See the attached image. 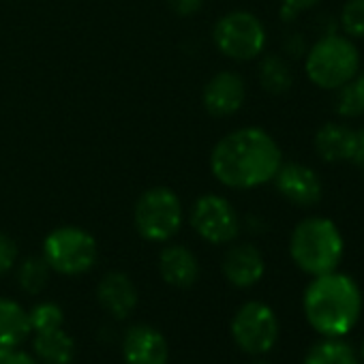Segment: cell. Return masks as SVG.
Instances as JSON below:
<instances>
[{"label":"cell","mask_w":364,"mask_h":364,"mask_svg":"<svg viewBox=\"0 0 364 364\" xmlns=\"http://www.w3.org/2000/svg\"><path fill=\"white\" fill-rule=\"evenodd\" d=\"M283 163L277 139L259 127H242L221 137L210 152V171L228 189H257Z\"/></svg>","instance_id":"cell-1"},{"label":"cell","mask_w":364,"mask_h":364,"mask_svg":"<svg viewBox=\"0 0 364 364\" xmlns=\"http://www.w3.org/2000/svg\"><path fill=\"white\" fill-rule=\"evenodd\" d=\"M302 306L309 323L317 332L341 336L355 326L362 311V296L351 277L332 270L311 281Z\"/></svg>","instance_id":"cell-2"},{"label":"cell","mask_w":364,"mask_h":364,"mask_svg":"<svg viewBox=\"0 0 364 364\" xmlns=\"http://www.w3.org/2000/svg\"><path fill=\"white\" fill-rule=\"evenodd\" d=\"M343 236L336 223L326 217L302 219L289 238V255L294 264L311 277L336 270L343 259Z\"/></svg>","instance_id":"cell-3"},{"label":"cell","mask_w":364,"mask_h":364,"mask_svg":"<svg viewBox=\"0 0 364 364\" xmlns=\"http://www.w3.org/2000/svg\"><path fill=\"white\" fill-rule=\"evenodd\" d=\"M304 71L313 86L338 90L360 71V52L345 35H321L304 54Z\"/></svg>","instance_id":"cell-4"},{"label":"cell","mask_w":364,"mask_h":364,"mask_svg":"<svg viewBox=\"0 0 364 364\" xmlns=\"http://www.w3.org/2000/svg\"><path fill=\"white\" fill-rule=\"evenodd\" d=\"M182 221H185L182 202L169 187H150L135 202L133 225L148 242L171 240L180 232Z\"/></svg>","instance_id":"cell-5"},{"label":"cell","mask_w":364,"mask_h":364,"mask_svg":"<svg viewBox=\"0 0 364 364\" xmlns=\"http://www.w3.org/2000/svg\"><path fill=\"white\" fill-rule=\"evenodd\" d=\"M99 245L92 234L75 225H63L50 232L43 240V259L65 277H80L95 268Z\"/></svg>","instance_id":"cell-6"},{"label":"cell","mask_w":364,"mask_h":364,"mask_svg":"<svg viewBox=\"0 0 364 364\" xmlns=\"http://www.w3.org/2000/svg\"><path fill=\"white\" fill-rule=\"evenodd\" d=\"M213 41L223 56L238 63H249L264 54L268 33L257 16L249 11H232L217 20Z\"/></svg>","instance_id":"cell-7"},{"label":"cell","mask_w":364,"mask_h":364,"mask_svg":"<svg viewBox=\"0 0 364 364\" xmlns=\"http://www.w3.org/2000/svg\"><path fill=\"white\" fill-rule=\"evenodd\" d=\"M232 336L247 353H266L279 338V319L274 311L257 300L242 304L232 319Z\"/></svg>","instance_id":"cell-8"},{"label":"cell","mask_w":364,"mask_h":364,"mask_svg":"<svg viewBox=\"0 0 364 364\" xmlns=\"http://www.w3.org/2000/svg\"><path fill=\"white\" fill-rule=\"evenodd\" d=\"M191 228L210 245H230L240 234V217L230 200L208 193L193 204Z\"/></svg>","instance_id":"cell-9"},{"label":"cell","mask_w":364,"mask_h":364,"mask_svg":"<svg viewBox=\"0 0 364 364\" xmlns=\"http://www.w3.org/2000/svg\"><path fill=\"white\" fill-rule=\"evenodd\" d=\"M272 182L281 198H285L289 204L300 206V208H311L319 204L323 196L321 178L317 176L313 167L304 163H296V161L281 163Z\"/></svg>","instance_id":"cell-10"},{"label":"cell","mask_w":364,"mask_h":364,"mask_svg":"<svg viewBox=\"0 0 364 364\" xmlns=\"http://www.w3.org/2000/svg\"><path fill=\"white\" fill-rule=\"evenodd\" d=\"M245 99H247V84L242 75L234 71H219L206 82L202 90L204 109L215 118L234 116L245 105Z\"/></svg>","instance_id":"cell-11"},{"label":"cell","mask_w":364,"mask_h":364,"mask_svg":"<svg viewBox=\"0 0 364 364\" xmlns=\"http://www.w3.org/2000/svg\"><path fill=\"white\" fill-rule=\"evenodd\" d=\"M124 364H167L169 347L165 336L152 326H131L122 338Z\"/></svg>","instance_id":"cell-12"},{"label":"cell","mask_w":364,"mask_h":364,"mask_svg":"<svg viewBox=\"0 0 364 364\" xmlns=\"http://www.w3.org/2000/svg\"><path fill=\"white\" fill-rule=\"evenodd\" d=\"M223 274L234 287H253L262 281L266 272V262L262 251L251 242H238L223 255Z\"/></svg>","instance_id":"cell-13"},{"label":"cell","mask_w":364,"mask_h":364,"mask_svg":"<svg viewBox=\"0 0 364 364\" xmlns=\"http://www.w3.org/2000/svg\"><path fill=\"white\" fill-rule=\"evenodd\" d=\"M97 298L114 319H127L139 302L137 287L124 272L105 274L97 287Z\"/></svg>","instance_id":"cell-14"},{"label":"cell","mask_w":364,"mask_h":364,"mask_svg":"<svg viewBox=\"0 0 364 364\" xmlns=\"http://www.w3.org/2000/svg\"><path fill=\"white\" fill-rule=\"evenodd\" d=\"M161 279L178 289H187L200 279V262L191 249L182 245H169L159 255Z\"/></svg>","instance_id":"cell-15"},{"label":"cell","mask_w":364,"mask_h":364,"mask_svg":"<svg viewBox=\"0 0 364 364\" xmlns=\"http://www.w3.org/2000/svg\"><path fill=\"white\" fill-rule=\"evenodd\" d=\"M358 131L341 122H323L313 139L315 152L326 163H345L351 161L355 152Z\"/></svg>","instance_id":"cell-16"},{"label":"cell","mask_w":364,"mask_h":364,"mask_svg":"<svg viewBox=\"0 0 364 364\" xmlns=\"http://www.w3.org/2000/svg\"><path fill=\"white\" fill-rule=\"evenodd\" d=\"M33 334L28 311L14 298H0V345L18 347Z\"/></svg>","instance_id":"cell-17"},{"label":"cell","mask_w":364,"mask_h":364,"mask_svg":"<svg viewBox=\"0 0 364 364\" xmlns=\"http://www.w3.org/2000/svg\"><path fill=\"white\" fill-rule=\"evenodd\" d=\"M33 349L43 364H71L75 355V343L63 328L35 332Z\"/></svg>","instance_id":"cell-18"},{"label":"cell","mask_w":364,"mask_h":364,"mask_svg":"<svg viewBox=\"0 0 364 364\" xmlns=\"http://www.w3.org/2000/svg\"><path fill=\"white\" fill-rule=\"evenodd\" d=\"M259 84L270 95H285L294 84L289 63L279 54H266L259 63Z\"/></svg>","instance_id":"cell-19"},{"label":"cell","mask_w":364,"mask_h":364,"mask_svg":"<svg viewBox=\"0 0 364 364\" xmlns=\"http://www.w3.org/2000/svg\"><path fill=\"white\" fill-rule=\"evenodd\" d=\"M334 112L341 118H358L364 114V71H358L345 86L336 90Z\"/></svg>","instance_id":"cell-20"},{"label":"cell","mask_w":364,"mask_h":364,"mask_svg":"<svg viewBox=\"0 0 364 364\" xmlns=\"http://www.w3.org/2000/svg\"><path fill=\"white\" fill-rule=\"evenodd\" d=\"M353 360L351 347L341 341H321L304 355V364H351Z\"/></svg>","instance_id":"cell-21"},{"label":"cell","mask_w":364,"mask_h":364,"mask_svg":"<svg viewBox=\"0 0 364 364\" xmlns=\"http://www.w3.org/2000/svg\"><path fill=\"white\" fill-rule=\"evenodd\" d=\"M52 268L43 257H26L18 268V283L26 294H39L50 281Z\"/></svg>","instance_id":"cell-22"},{"label":"cell","mask_w":364,"mask_h":364,"mask_svg":"<svg viewBox=\"0 0 364 364\" xmlns=\"http://www.w3.org/2000/svg\"><path fill=\"white\" fill-rule=\"evenodd\" d=\"M338 26L351 41L364 39V0H347L338 16Z\"/></svg>","instance_id":"cell-23"},{"label":"cell","mask_w":364,"mask_h":364,"mask_svg":"<svg viewBox=\"0 0 364 364\" xmlns=\"http://www.w3.org/2000/svg\"><path fill=\"white\" fill-rule=\"evenodd\" d=\"M33 332H46L54 328H63L65 323V313L56 302H39L28 311Z\"/></svg>","instance_id":"cell-24"},{"label":"cell","mask_w":364,"mask_h":364,"mask_svg":"<svg viewBox=\"0 0 364 364\" xmlns=\"http://www.w3.org/2000/svg\"><path fill=\"white\" fill-rule=\"evenodd\" d=\"M18 264V245L16 240L0 232V274H7Z\"/></svg>","instance_id":"cell-25"},{"label":"cell","mask_w":364,"mask_h":364,"mask_svg":"<svg viewBox=\"0 0 364 364\" xmlns=\"http://www.w3.org/2000/svg\"><path fill=\"white\" fill-rule=\"evenodd\" d=\"M321 0H281V18L283 22H294L300 14L317 7Z\"/></svg>","instance_id":"cell-26"},{"label":"cell","mask_w":364,"mask_h":364,"mask_svg":"<svg viewBox=\"0 0 364 364\" xmlns=\"http://www.w3.org/2000/svg\"><path fill=\"white\" fill-rule=\"evenodd\" d=\"M0 364H39V360L18 347L0 345Z\"/></svg>","instance_id":"cell-27"},{"label":"cell","mask_w":364,"mask_h":364,"mask_svg":"<svg viewBox=\"0 0 364 364\" xmlns=\"http://www.w3.org/2000/svg\"><path fill=\"white\" fill-rule=\"evenodd\" d=\"M167 5L173 14L187 18V16H193L202 9L204 0H167Z\"/></svg>","instance_id":"cell-28"},{"label":"cell","mask_w":364,"mask_h":364,"mask_svg":"<svg viewBox=\"0 0 364 364\" xmlns=\"http://www.w3.org/2000/svg\"><path fill=\"white\" fill-rule=\"evenodd\" d=\"M283 50L285 54H289L291 58H302L306 54V41L302 35L294 33V35H287L285 41H283Z\"/></svg>","instance_id":"cell-29"},{"label":"cell","mask_w":364,"mask_h":364,"mask_svg":"<svg viewBox=\"0 0 364 364\" xmlns=\"http://www.w3.org/2000/svg\"><path fill=\"white\" fill-rule=\"evenodd\" d=\"M351 163H355L362 169V176H364V129L358 131V141H355V152L351 156Z\"/></svg>","instance_id":"cell-30"},{"label":"cell","mask_w":364,"mask_h":364,"mask_svg":"<svg viewBox=\"0 0 364 364\" xmlns=\"http://www.w3.org/2000/svg\"><path fill=\"white\" fill-rule=\"evenodd\" d=\"M253 364H268V362H253Z\"/></svg>","instance_id":"cell-31"},{"label":"cell","mask_w":364,"mask_h":364,"mask_svg":"<svg viewBox=\"0 0 364 364\" xmlns=\"http://www.w3.org/2000/svg\"><path fill=\"white\" fill-rule=\"evenodd\" d=\"M351 364H358V360H353V362H351Z\"/></svg>","instance_id":"cell-32"},{"label":"cell","mask_w":364,"mask_h":364,"mask_svg":"<svg viewBox=\"0 0 364 364\" xmlns=\"http://www.w3.org/2000/svg\"><path fill=\"white\" fill-rule=\"evenodd\" d=\"M362 355H364V345H362Z\"/></svg>","instance_id":"cell-33"}]
</instances>
